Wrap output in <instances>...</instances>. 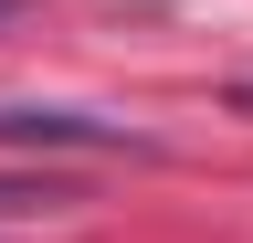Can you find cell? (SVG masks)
<instances>
[{"mask_svg": "<svg viewBox=\"0 0 253 243\" xmlns=\"http://www.w3.org/2000/svg\"><path fill=\"white\" fill-rule=\"evenodd\" d=\"M0 148H126V159H148L137 127L84 116V106H0Z\"/></svg>", "mask_w": 253, "mask_h": 243, "instance_id": "cell-1", "label": "cell"}, {"mask_svg": "<svg viewBox=\"0 0 253 243\" xmlns=\"http://www.w3.org/2000/svg\"><path fill=\"white\" fill-rule=\"evenodd\" d=\"M53 180H0V222H21V211H42Z\"/></svg>", "mask_w": 253, "mask_h": 243, "instance_id": "cell-2", "label": "cell"}, {"mask_svg": "<svg viewBox=\"0 0 253 243\" xmlns=\"http://www.w3.org/2000/svg\"><path fill=\"white\" fill-rule=\"evenodd\" d=\"M232 116H253V85H232Z\"/></svg>", "mask_w": 253, "mask_h": 243, "instance_id": "cell-3", "label": "cell"}, {"mask_svg": "<svg viewBox=\"0 0 253 243\" xmlns=\"http://www.w3.org/2000/svg\"><path fill=\"white\" fill-rule=\"evenodd\" d=\"M11 11H21V0H0V21H11Z\"/></svg>", "mask_w": 253, "mask_h": 243, "instance_id": "cell-4", "label": "cell"}]
</instances>
